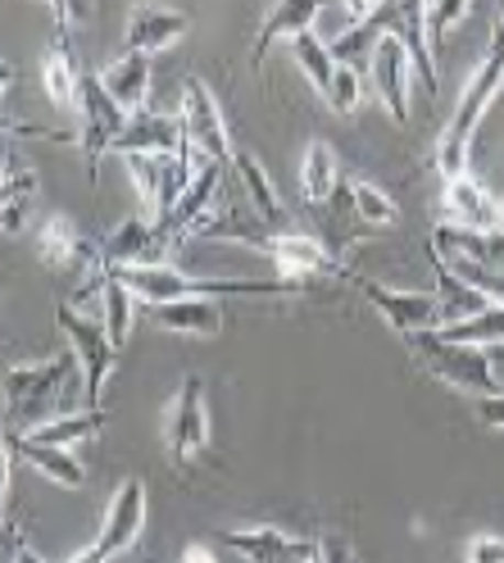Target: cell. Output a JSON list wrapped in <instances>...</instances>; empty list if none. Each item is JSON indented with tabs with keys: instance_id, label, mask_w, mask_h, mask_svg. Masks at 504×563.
<instances>
[{
	"instance_id": "1",
	"label": "cell",
	"mask_w": 504,
	"mask_h": 563,
	"mask_svg": "<svg viewBox=\"0 0 504 563\" xmlns=\"http://www.w3.org/2000/svg\"><path fill=\"white\" fill-rule=\"evenodd\" d=\"M504 91V5L495 14V27H491V46L482 55V64L473 68V78L463 82V96L454 104V114L437 141V173L441 178H459V173H468V146H473V136L491 110V100Z\"/></svg>"
},
{
	"instance_id": "2",
	"label": "cell",
	"mask_w": 504,
	"mask_h": 563,
	"mask_svg": "<svg viewBox=\"0 0 504 563\" xmlns=\"http://www.w3.org/2000/svg\"><path fill=\"white\" fill-rule=\"evenodd\" d=\"M409 350L431 377L454 386V391H463V396L486 400V396L504 391V386L495 382V373H491L486 350H478V345H454L437 332H418V336H409Z\"/></svg>"
},
{
	"instance_id": "3",
	"label": "cell",
	"mask_w": 504,
	"mask_h": 563,
	"mask_svg": "<svg viewBox=\"0 0 504 563\" xmlns=\"http://www.w3.org/2000/svg\"><path fill=\"white\" fill-rule=\"evenodd\" d=\"M55 323H59V332L68 336V345H74V355L83 364V405L87 409H100L105 382H110L114 360H119V345L110 341V328H105L100 319H87V313H78L68 300L55 305Z\"/></svg>"
},
{
	"instance_id": "4",
	"label": "cell",
	"mask_w": 504,
	"mask_h": 563,
	"mask_svg": "<svg viewBox=\"0 0 504 563\" xmlns=\"http://www.w3.org/2000/svg\"><path fill=\"white\" fill-rule=\"evenodd\" d=\"M74 373H83L78 355H51L42 364H10L6 368V413L10 418H28L37 428V418L59 400V391Z\"/></svg>"
},
{
	"instance_id": "5",
	"label": "cell",
	"mask_w": 504,
	"mask_h": 563,
	"mask_svg": "<svg viewBox=\"0 0 504 563\" xmlns=\"http://www.w3.org/2000/svg\"><path fill=\"white\" fill-rule=\"evenodd\" d=\"M78 119H83L78 146L87 155V178L96 183L100 178V159L119 146V136H123V128H128L132 114L123 110V104L110 91H105L100 74H87L83 78V96H78Z\"/></svg>"
},
{
	"instance_id": "6",
	"label": "cell",
	"mask_w": 504,
	"mask_h": 563,
	"mask_svg": "<svg viewBox=\"0 0 504 563\" xmlns=\"http://www.w3.org/2000/svg\"><path fill=\"white\" fill-rule=\"evenodd\" d=\"M191 155L196 151L187 146L183 155H128L123 159L128 173H132V183H136V191H141V205H146V214L155 223H164L177 209V200H183V191L191 187V178H196Z\"/></svg>"
},
{
	"instance_id": "7",
	"label": "cell",
	"mask_w": 504,
	"mask_h": 563,
	"mask_svg": "<svg viewBox=\"0 0 504 563\" xmlns=\"http://www.w3.org/2000/svg\"><path fill=\"white\" fill-rule=\"evenodd\" d=\"M141 527H146V486H141V477H128V482L114 490L110 509H105L100 537H96L87 550H78L68 563H114V559L141 537Z\"/></svg>"
},
{
	"instance_id": "8",
	"label": "cell",
	"mask_w": 504,
	"mask_h": 563,
	"mask_svg": "<svg viewBox=\"0 0 504 563\" xmlns=\"http://www.w3.org/2000/svg\"><path fill=\"white\" fill-rule=\"evenodd\" d=\"M183 128H187V146L200 155V164H223L232 168V155L237 146L228 141V123L219 114V100H213V91L200 82V78H187L183 82Z\"/></svg>"
},
{
	"instance_id": "9",
	"label": "cell",
	"mask_w": 504,
	"mask_h": 563,
	"mask_svg": "<svg viewBox=\"0 0 504 563\" xmlns=\"http://www.w3.org/2000/svg\"><path fill=\"white\" fill-rule=\"evenodd\" d=\"M164 445L173 464H191L196 454L209 450V405H205V382L191 373L173 391L168 418H164Z\"/></svg>"
},
{
	"instance_id": "10",
	"label": "cell",
	"mask_w": 504,
	"mask_h": 563,
	"mask_svg": "<svg viewBox=\"0 0 504 563\" xmlns=\"http://www.w3.org/2000/svg\"><path fill=\"white\" fill-rule=\"evenodd\" d=\"M350 287L364 291V300L386 319V328L405 332V336H418V332H437L441 328V305H437V291H395V287H382V282L354 273Z\"/></svg>"
},
{
	"instance_id": "11",
	"label": "cell",
	"mask_w": 504,
	"mask_h": 563,
	"mask_svg": "<svg viewBox=\"0 0 504 563\" xmlns=\"http://www.w3.org/2000/svg\"><path fill=\"white\" fill-rule=\"evenodd\" d=\"M264 255L273 260L277 277L300 282V287H305L309 277H341V282L354 277V268H346V264L328 251V241H318V236H309V232H277V236L264 245Z\"/></svg>"
},
{
	"instance_id": "12",
	"label": "cell",
	"mask_w": 504,
	"mask_h": 563,
	"mask_svg": "<svg viewBox=\"0 0 504 563\" xmlns=\"http://www.w3.org/2000/svg\"><path fill=\"white\" fill-rule=\"evenodd\" d=\"M168 245L173 236L164 232V223H155L151 214H132L96 251H100V268H141V264H164Z\"/></svg>"
},
{
	"instance_id": "13",
	"label": "cell",
	"mask_w": 504,
	"mask_h": 563,
	"mask_svg": "<svg viewBox=\"0 0 504 563\" xmlns=\"http://www.w3.org/2000/svg\"><path fill=\"white\" fill-rule=\"evenodd\" d=\"M441 214H446V223L468 228V232H504V200L495 191H486L473 173L446 178V187H441Z\"/></svg>"
},
{
	"instance_id": "14",
	"label": "cell",
	"mask_w": 504,
	"mask_h": 563,
	"mask_svg": "<svg viewBox=\"0 0 504 563\" xmlns=\"http://www.w3.org/2000/svg\"><path fill=\"white\" fill-rule=\"evenodd\" d=\"M219 541L250 563H322V541L286 537L277 527H228V532H219Z\"/></svg>"
},
{
	"instance_id": "15",
	"label": "cell",
	"mask_w": 504,
	"mask_h": 563,
	"mask_svg": "<svg viewBox=\"0 0 504 563\" xmlns=\"http://www.w3.org/2000/svg\"><path fill=\"white\" fill-rule=\"evenodd\" d=\"M377 19H382V27L391 32V37L409 51L414 78L423 82V91L437 96L441 78H437V51H431V42H427V5H377Z\"/></svg>"
},
{
	"instance_id": "16",
	"label": "cell",
	"mask_w": 504,
	"mask_h": 563,
	"mask_svg": "<svg viewBox=\"0 0 504 563\" xmlns=\"http://www.w3.org/2000/svg\"><path fill=\"white\" fill-rule=\"evenodd\" d=\"M409 78H414L409 51L386 32V37L377 42V51H373V59H369V82H373L377 100L386 104V114L395 123H409Z\"/></svg>"
},
{
	"instance_id": "17",
	"label": "cell",
	"mask_w": 504,
	"mask_h": 563,
	"mask_svg": "<svg viewBox=\"0 0 504 563\" xmlns=\"http://www.w3.org/2000/svg\"><path fill=\"white\" fill-rule=\"evenodd\" d=\"M187 151V128L183 114H164V110H141L128 119L114 155H183Z\"/></svg>"
},
{
	"instance_id": "18",
	"label": "cell",
	"mask_w": 504,
	"mask_h": 563,
	"mask_svg": "<svg viewBox=\"0 0 504 563\" xmlns=\"http://www.w3.org/2000/svg\"><path fill=\"white\" fill-rule=\"evenodd\" d=\"M427 245L446 264H478V268H504V232H468L454 223H437Z\"/></svg>"
},
{
	"instance_id": "19",
	"label": "cell",
	"mask_w": 504,
	"mask_h": 563,
	"mask_svg": "<svg viewBox=\"0 0 504 563\" xmlns=\"http://www.w3.org/2000/svg\"><path fill=\"white\" fill-rule=\"evenodd\" d=\"M32 241H37L42 264H51V268H59V273H78L83 264L100 268V251H96V245H91L74 223H68L64 214L42 219V228L32 232Z\"/></svg>"
},
{
	"instance_id": "20",
	"label": "cell",
	"mask_w": 504,
	"mask_h": 563,
	"mask_svg": "<svg viewBox=\"0 0 504 563\" xmlns=\"http://www.w3.org/2000/svg\"><path fill=\"white\" fill-rule=\"evenodd\" d=\"M314 23H322V5H314V0H286V5H273L260 23V37H255V51H250V68H264L269 51L277 42L292 46L296 37H305V32H314Z\"/></svg>"
},
{
	"instance_id": "21",
	"label": "cell",
	"mask_w": 504,
	"mask_h": 563,
	"mask_svg": "<svg viewBox=\"0 0 504 563\" xmlns=\"http://www.w3.org/2000/svg\"><path fill=\"white\" fill-rule=\"evenodd\" d=\"M228 173H232V168H223V164H200V168H196L191 187L183 191L177 209L164 219V232H168L173 241H187V236L209 219V205H213V196H219V187H223Z\"/></svg>"
},
{
	"instance_id": "22",
	"label": "cell",
	"mask_w": 504,
	"mask_h": 563,
	"mask_svg": "<svg viewBox=\"0 0 504 563\" xmlns=\"http://www.w3.org/2000/svg\"><path fill=\"white\" fill-rule=\"evenodd\" d=\"M187 32V14L177 10H164V5H136L128 14V27H123V46L128 55H155L164 46H173L177 37Z\"/></svg>"
},
{
	"instance_id": "23",
	"label": "cell",
	"mask_w": 504,
	"mask_h": 563,
	"mask_svg": "<svg viewBox=\"0 0 504 563\" xmlns=\"http://www.w3.org/2000/svg\"><path fill=\"white\" fill-rule=\"evenodd\" d=\"M6 450L14 454V460L32 464L42 477H51L55 486H68V490H83L87 486V468L74 450H64V445H37V441H28L23 432H6Z\"/></svg>"
},
{
	"instance_id": "24",
	"label": "cell",
	"mask_w": 504,
	"mask_h": 563,
	"mask_svg": "<svg viewBox=\"0 0 504 563\" xmlns=\"http://www.w3.org/2000/svg\"><path fill=\"white\" fill-rule=\"evenodd\" d=\"M141 319L177 336H219L223 309L219 300H173V305H141Z\"/></svg>"
},
{
	"instance_id": "25",
	"label": "cell",
	"mask_w": 504,
	"mask_h": 563,
	"mask_svg": "<svg viewBox=\"0 0 504 563\" xmlns=\"http://www.w3.org/2000/svg\"><path fill=\"white\" fill-rule=\"evenodd\" d=\"M427 264H431V277H437V305H441V328H450V323H463V319H473V313H482V309H491V300L478 291V287H468V282L431 251L427 245ZM437 328V332H441Z\"/></svg>"
},
{
	"instance_id": "26",
	"label": "cell",
	"mask_w": 504,
	"mask_h": 563,
	"mask_svg": "<svg viewBox=\"0 0 504 563\" xmlns=\"http://www.w3.org/2000/svg\"><path fill=\"white\" fill-rule=\"evenodd\" d=\"M100 82H105V91H110L128 114H141V110H146V96H151V59L123 51L114 64L100 68Z\"/></svg>"
},
{
	"instance_id": "27",
	"label": "cell",
	"mask_w": 504,
	"mask_h": 563,
	"mask_svg": "<svg viewBox=\"0 0 504 563\" xmlns=\"http://www.w3.org/2000/svg\"><path fill=\"white\" fill-rule=\"evenodd\" d=\"M91 282H96V291H100V323L110 328V341L123 350V345H128V336H132V323L141 319V305H136V296L123 287V282H119L114 273L96 268V273H91Z\"/></svg>"
},
{
	"instance_id": "28",
	"label": "cell",
	"mask_w": 504,
	"mask_h": 563,
	"mask_svg": "<svg viewBox=\"0 0 504 563\" xmlns=\"http://www.w3.org/2000/svg\"><path fill=\"white\" fill-rule=\"evenodd\" d=\"M232 173H237L241 191L250 196V214L264 219V223H273V228H282L286 209H282V200H277V191H273V183H269L264 164H260L255 155H250V151H241V146H237V155H232Z\"/></svg>"
},
{
	"instance_id": "29",
	"label": "cell",
	"mask_w": 504,
	"mask_h": 563,
	"mask_svg": "<svg viewBox=\"0 0 504 563\" xmlns=\"http://www.w3.org/2000/svg\"><path fill=\"white\" fill-rule=\"evenodd\" d=\"M341 183H346V178H341V164H337L332 146H322V141H309L305 159H300V191H305V200H309L314 209L328 205Z\"/></svg>"
},
{
	"instance_id": "30",
	"label": "cell",
	"mask_w": 504,
	"mask_h": 563,
	"mask_svg": "<svg viewBox=\"0 0 504 563\" xmlns=\"http://www.w3.org/2000/svg\"><path fill=\"white\" fill-rule=\"evenodd\" d=\"M83 78H87V74L78 68V59H74V51H68V42H55V51H51L46 64H42V87H46L51 104H59V110H68V104H74V110H78Z\"/></svg>"
},
{
	"instance_id": "31",
	"label": "cell",
	"mask_w": 504,
	"mask_h": 563,
	"mask_svg": "<svg viewBox=\"0 0 504 563\" xmlns=\"http://www.w3.org/2000/svg\"><path fill=\"white\" fill-rule=\"evenodd\" d=\"M105 422H110V413L105 409H83V413H64V418H51V422H37V428H28L23 437L37 441V445H78L96 432H105Z\"/></svg>"
},
{
	"instance_id": "32",
	"label": "cell",
	"mask_w": 504,
	"mask_h": 563,
	"mask_svg": "<svg viewBox=\"0 0 504 563\" xmlns=\"http://www.w3.org/2000/svg\"><path fill=\"white\" fill-rule=\"evenodd\" d=\"M0 200H6V232L10 236L23 232L28 209H32V200H37V173L23 168L14 151L6 155V187H0Z\"/></svg>"
},
{
	"instance_id": "33",
	"label": "cell",
	"mask_w": 504,
	"mask_h": 563,
	"mask_svg": "<svg viewBox=\"0 0 504 563\" xmlns=\"http://www.w3.org/2000/svg\"><path fill=\"white\" fill-rule=\"evenodd\" d=\"M292 59H296V68L309 78V87L318 91V96H328V87H332V78H337V55H332V46L318 37V32H305V37H296L292 42Z\"/></svg>"
},
{
	"instance_id": "34",
	"label": "cell",
	"mask_w": 504,
	"mask_h": 563,
	"mask_svg": "<svg viewBox=\"0 0 504 563\" xmlns=\"http://www.w3.org/2000/svg\"><path fill=\"white\" fill-rule=\"evenodd\" d=\"M437 336H446V341H454V345H478V350L504 345V305H491V309L473 313V319L450 323V328H441Z\"/></svg>"
},
{
	"instance_id": "35",
	"label": "cell",
	"mask_w": 504,
	"mask_h": 563,
	"mask_svg": "<svg viewBox=\"0 0 504 563\" xmlns=\"http://www.w3.org/2000/svg\"><path fill=\"white\" fill-rule=\"evenodd\" d=\"M346 183H350L354 214L364 228H391L395 219H401V205H395L377 183H369V178H346Z\"/></svg>"
},
{
	"instance_id": "36",
	"label": "cell",
	"mask_w": 504,
	"mask_h": 563,
	"mask_svg": "<svg viewBox=\"0 0 504 563\" xmlns=\"http://www.w3.org/2000/svg\"><path fill=\"white\" fill-rule=\"evenodd\" d=\"M364 78H359V68H350V64H341L337 68V78H332V87H328V96H322V100H328V110L332 114H359V110H364Z\"/></svg>"
},
{
	"instance_id": "37",
	"label": "cell",
	"mask_w": 504,
	"mask_h": 563,
	"mask_svg": "<svg viewBox=\"0 0 504 563\" xmlns=\"http://www.w3.org/2000/svg\"><path fill=\"white\" fill-rule=\"evenodd\" d=\"M468 14H473V0H431L427 5V42H431V51H437L446 42V32L454 23H463Z\"/></svg>"
},
{
	"instance_id": "38",
	"label": "cell",
	"mask_w": 504,
	"mask_h": 563,
	"mask_svg": "<svg viewBox=\"0 0 504 563\" xmlns=\"http://www.w3.org/2000/svg\"><path fill=\"white\" fill-rule=\"evenodd\" d=\"M463 563H504V537H473L463 550Z\"/></svg>"
},
{
	"instance_id": "39",
	"label": "cell",
	"mask_w": 504,
	"mask_h": 563,
	"mask_svg": "<svg viewBox=\"0 0 504 563\" xmlns=\"http://www.w3.org/2000/svg\"><path fill=\"white\" fill-rule=\"evenodd\" d=\"M478 418H482V428H491V432H504V391H500V396H486V400H478Z\"/></svg>"
},
{
	"instance_id": "40",
	"label": "cell",
	"mask_w": 504,
	"mask_h": 563,
	"mask_svg": "<svg viewBox=\"0 0 504 563\" xmlns=\"http://www.w3.org/2000/svg\"><path fill=\"white\" fill-rule=\"evenodd\" d=\"M10 563H46V559L32 554V545L19 537V527H14V522H10Z\"/></svg>"
},
{
	"instance_id": "41",
	"label": "cell",
	"mask_w": 504,
	"mask_h": 563,
	"mask_svg": "<svg viewBox=\"0 0 504 563\" xmlns=\"http://www.w3.org/2000/svg\"><path fill=\"white\" fill-rule=\"evenodd\" d=\"M322 563H359L346 541H322Z\"/></svg>"
},
{
	"instance_id": "42",
	"label": "cell",
	"mask_w": 504,
	"mask_h": 563,
	"mask_svg": "<svg viewBox=\"0 0 504 563\" xmlns=\"http://www.w3.org/2000/svg\"><path fill=\"white\" fill-rule=\"evenodd\" d=\"M183 563H219V559H213V550H205V545H187Z\"/></svg>"
}]
</instances>
